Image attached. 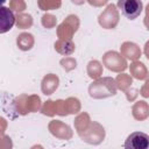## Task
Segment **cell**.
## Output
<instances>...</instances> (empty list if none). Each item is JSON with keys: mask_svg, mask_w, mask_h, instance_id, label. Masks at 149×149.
Wrapping results in <instances>:
<instances>
[{"mask_svg": "<svg viewBox=\"0 0 149 149\" xmlns=\"http://www.w3.org/2000/svg\"><path fill=\"white\" fill-rule=\"evenodd\" d=\"M118 8L129 20H134L142 13L143 3L141 0H118Z\"/></svg>", "mask_w": 149, "mask_h": 149, "instance_id": "cell-1", "label": "cell"}, {"mask_svg": "<svg viewBox=\"0 0 149 149\" xmlns=\"http://www.w3.org/2000/svg\"><path fill=\"white\" fill-rule=\"evenodd\" d=\"M126 149H147L149 147V136L142 132H134L126 139Z\"/></svg>", "mask_w": 149, "mask_h": 149, "instance_id": "cell-2", "label": "cell"}, {"mask_svg": "<svg viewBox=\"0 0 149 149\" xmlns=\"http://www.w3.org/2000/svg\"><path fill=\"white\" fill-rule=\"evenodd\" d=\"M14 23H15L14 13L9 8L5 6H0V34L9 31L13 28Z\"/></svg>", "mask_w": 149, "mask_h": 149, "instance_id": "cell-3", "label": "cell"}, {"mask_svg": "<svg viewBox=\"0 0 149 149\" xmlns=\"http://www.w3.org/2000/svg\"><path fill=\"white\" fill-rule=\"evenodd\" d=\"M6 1H7V0H0V6H2V5L6 2Z\"/></svg>", "mask_w": 149, "mask_h": 149, "instance_id": "cell-4", "label": "cell"}]
</instances>
